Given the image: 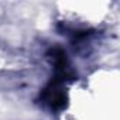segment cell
I'll return each instance as SVG.
<instances>
[{"label": "cell", "instance_id": "1", "mask_svg": "<svg viewBox=\"0 0 120 120\" xmlns=\"http://www.w3.org/2000/svg\"><path fill=\"white\" fill-rule=\"evenodd\" d=\"M42 99L54 110H62L68 105V96H67V93L64 90L59 89V85L58 83H54V82H51L49 86L47 89H44Z\"/></svg>", "mask_w": 120, "mask_h": 120}]
</instances>
